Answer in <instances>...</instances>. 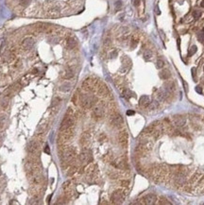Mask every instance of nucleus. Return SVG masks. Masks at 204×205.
Here are the masks:
<instances>
[{
	"instance_id": "f257e3e1",
	"label": "nucleus",
	"mask_w": 204,
	"mask_h": 205,
	"mask_svg": "<svg viewBox=\"0 0 204 205\" xmlns=\"http://www.w3.org/2000/svg\"><path fill=\"white\" fill-rule=\"evenodd\" d=\"M61 154H62V162L63 165L68 166L75 159L76 155V149L73 146H68V147H63L61 148Z\"/></svg>"
},
{
	"instance_id": "f03ea898",
	"label": "nucleus",
	"mask_w": 204,
	"mask_h": 205,
	"mask_svg": "<svg viewBox=\"0 0 204 205\" xmlns=\"http://www.w3.org/2000/svg\"><path fill=\"white\" fill-rule=\"evenodd\" d=\"M75 122V118H74V111L72 110V108H68V110L66 111L64 118L62 121V124L60 127V130H64L66 129H69L71 127H73Z\"/></svg>"
},
{
	"instance_id": "7ed1b4c3",
	"label": "nucleus",
	"mask_w": 204,
	"mask_h": 205,
	"mask_svg": "<svg viewBox=\"0 0 204 205\" xmlns=\"http://www.w3.org/2000/svg\"><path fill=\"white\" fill-rule=\"evenodd\" d=\"M80 105L85 109H90L94 107L97 102V98L94 95H81L79 98Z\"/></svg>"
},
{
	"instance_id": "20e7f679",
	"label": "nucleus",
	"mask_w": 204,
	"mask_h": 205,
	"mask_svg": "<svg viewBox=\"0 0 204 205\" xmlns=\"http://www.w3.org/2000/svg\"><path fill=\"white\" fill-rule=\"evenodd\" d=\"M74 133H75V129H73V127L69 128V129H66L64 130H62L60 135H59V138H58V143L60 146H63L64 144L70 141L71 138L74 136Z\"/></svg>"
},
{
	"instance_id": "39448f33",
	"label": "nucleus",
	"mask_w": 204,
	"mask_h": 205,
	"mask_svg": "<svg viewBox=\"0 0 204 205\" xmlns=\"http://www.w3.org/2000/svg\"><path fill=\"white\" fill-rule=\"evenodd\" d=\"M98 80L93 78H88L86 79L82 83V89L85 90L86 92H95L96 87L98 85Z\"/></svg>"
},
{
	"instance_id": "423d86ee",
	"label": "nucleus",
	"mask_w": 204,
	"mask_h": 205,
	"mask_svg": "<svg viewBox=\"0 0 204 205\" xmlns=\"http://www.w3.org/2000/svg\"><path fill=\"white\" fill-rule=\"evenodd\" d=\"M126 198V193L124 190L122 189H118L115 190L112 194H111V199L112 201V203L114 204H120L124 201Z\"/></svg>"
},
{
	"instance_id": "0eeeda50",
	"label": "nucleus",
	"mask_w": 204,
	"mask_h": 205,
	"mask_svg": "<svg viewBox=\"0 0 204 205\" xmlns=\"http://www.w3.org/2000/svg\"><path fill=\"white\" fill-rule=\"evenodd\" d=\"M110 123L111 125V127H113V128H120V127H122V125H123L124 120H123L122 115L120 113L116 112V113L111 114L110 119Z\"/></svg>"
},
{
	"instance_id": "6e6552de",
	"label": "nucleus",
	"mask_w": 204,
	"mask_h": 205,
	"mask_svg": "<svg viewBox=\"0 0 204 205\" xmlns=\"http://www.w3.org/2000/svg\"><path fill=\"white\" fill-rule=\"evenodd\" d=\"M39 148H40V145H39L38 141H36V140H31L28 144V146H27L28 152L31 155H34V156L36 155V153H38Z\"/></svg>"
},
{
	"instance_id": "1a4fd4ad",
	"label": "nucleus",
	"mask_w": 204,
	"mask_h": 205,
	"mask_svg": "<svg viewBox=\"0 0 204 205\" xmlns=\"http://www.w3.org/2000/svg\"><path fill=\"white\" fill-rule=\"evenodd\" d=\"M117 140H118V144L123 147L125 148L126 146H128V132L126 130H121L118 135H117Z\"/></svg>"
},
{
	"instance_id": "9d476101",
	"label": "nucleus",
	"mask_w": 204,
	"mask_h": 205,
	"mask_svg": "<svg viewBox=\"0 0 204 205\" xmlns=\"http://www.w3.org/2000/svg\"><path fill=\"white\" fill-rule=\"evenodd\" d=\"M171 120H172L173 126L178 127V128H180V127H183L184 125H185V123H186V119H185V117H184V116H182V115H180V114H176V115L172 116Z\"/></svg>"
},
{
	"instance_id": "9b49d317",
	"label": "nucleus",
	"mask_w": 204,
	"mask_h": 205,
	"mask_svg": "<svg viewBox=\"0 0 204 205\" xmlns=\"http://www.w3.org/2000/svg\"><path fill=\"white\" fill-rule=\"evenodd\" d=\"M34 39L32 38V37H27V38H25L23 41H22V43H21V47L22 49L24 50V51H28V50H29V49H31L33 47V46H34Z\"/></svg>"
},
{
	"instance_id": "f8f14e48",
	"label": "nucleus",
	"mask_w": 204,
	"mask_h": 205,
	"mask_svg": "<svg viewBox=\"0 0 204 205\" xmlns=\"http://www.w3.org/2000/svg\"><path fill=\"white\" fill-rule=\"evenodd\" d=\"M29 182L33 186L34 185H40L43 182V175L41 174V172L33 174V175L29 177Z\"/></svg>"
},
{
	"instance_id": "ddd939ff",
	"label": "nucleus",
	"mask_w": 204,
	"mask_h": 205,
	"mask_svg": "<svg viewBox=\"0 0 204 205\" xmlns=\"http://www.w3.org/2000/svg\"><path fill=\"white\" fill-rule=\"evenodd\" d=\"M79 162L83 164H89L91 161H92V155H91V152L88 151V150H85V151H82L79 156Z\"/></svg>"
},
{
	"instance_id": "4468645a",
	"label": "nucleus",
	"mask_w": 204,
	"mask_h": 205,
	"mask_svg": "<svg viewBox=\"0 0 204 205\" xmlns=\"http://www.w3.org/2000/svg\"><path fill=\"white\" fill-rule=\"evenodd\" d=\"M95 92L100 96H107V95H109V89H108V87L106 86V84H104V83H102L100 81L98 82V85L96 87Z\"/></svg>"
},
{
	"instance_id": "2eb2a0df",
	"label": "nucleus",
	"mask_w": 204,
	"mask_h": 205,
	"mask_svg": "<svg viewBox=\"0 0 204 205\" xmlns=\"http://www.w3.org/2000/svg\"><path fill=\"white\" fill-rule=\"evenodd\" d=\"M92 114H93V116H94L95 119H101V118H103V116L105 115V110H104L103 106L99 105V106L94 107Z\"/></svg>"
},
{
	"instance_id": "dca6fc26",
	"label": "nucleus",
	"mask_w": 204,
	"mask_h": 205,
	"mask_svg": "<svg viewBox=\"0 0 204 205\" xmlns=\"http://www.w3.org/2000/svg\"><path fill=\"white\" fill-rule=\"evenodd\" d=\"M96 172V165L94 164H91L87 166V168L85 169V173H86V177L89 179H94V175Z\"/></svg>"
},
{
	"instance_id": "f3484780",
	"label": "nucleus",
	"mask_w": 204,
	"mask_h": 205,
	"mask_svg": "<svg viewBox=\"0 0 204 205\" xmlns=\"http://www.w3.org/2000/svg\"><path fill=\"white\" fill-rule=\"evenodd\" d=\"M143 200L144 201L142 203H144V204H148V205L155 204L156 201H157V197L154 194H148L146 197H144Z\"/></svg>"
},
{
	"instance_id": "a211bd4d",
	"label": "nucleus",
	"mask_w": 204,
	"mask_h": 205,
	"mask_svg": "<svg viewBox=\"0 0 204 205\" xmlns=\"http://www.w3.org/2000/svg\"><path fill=\"white\" fill-rule=\"evenodd\" d=\"M116 168H118V169H122V170H124L127 168V166H128V164H127V162H126L125 159H123V158H120V159H118V160H116L115 162H113V164H112Z\"/></svg>"
},
{
	"instance_id": "6ab92c4d",
	"label": "nucleus",
	"mask_w": 204,
	"mask_h": 205,
	"mask_svg": "<svg viewBox=\"0 0 204 205\" xmlns=\"http://www.w3.org/2000/svg\"><path fill=\"white\" fill-rule=\"evenodd\" d=\"M90 140H91V134L88 131H85V132H83L81 134V136H80V144L83 146H87L90 143Z\"/></svg>"
},
{
	"instance_id": "aec40b11",
	"label": "nucleus",
	"mask_w": 204,
	"mask_h": 205,
	"mask_svg": "<svg viewBox=\"0 0 204 205\" xmlns=\"http://www.w3.org/2000/svg\"><path fill=\"white\" fill-rule=\"evenodd\" d=\"M164 89L170 94V93H173L175 90H176V85H175V82L172 81V80H167V82L164 83Z\"/></svg>"
},
{
	"instance_id": "412c9836",
	"label": "nucleus",
	"mask_w": 204,
	"mask_h": 205,
	"mask_svg": "<svg viewBox=\"0 0 204 205\" xmlns=\"http://www.w3.org/2000/svg\"><path fill=\"white\" fill-rule=\"evenodd\" d=\"M139 105L143 108H146L147 106L150 105V99L147 95H142L140 100H139Z\"/></svg>"
},
{
	"instance_id": "4be33fe9",
	"label": "nucleus",
	"mask_w": 204,
	"mask_h": 205,
	"mask_svg": "<svg viewBox=\"0 0 204 205\" xmlns=\"http://www.w3.org/2000/svg\"><path fill=\"white\" fill-rule=\"evenodd\" d=\"M77 40L74 38V37H70L67 39L66 41V47L68 49H74V48L77 47Z\"/></svg>"
},
{
	"instance_id": "5701e85b",
	"label": "nucleus",
	"mask_w": 204,
	"mask_h": 205,
	"mask_svg": "<svg viewBox=\"0 0 204 205\" xmlns=\"http://www.w3.org/2000/svg\"><path fill=\"white\" fill-rule=\"evenodd\" d=\"M168 94H169V93H168V92L163 88V89H160V90L158 91L157 96H158V98H159V100L163 101V100H165V99L167 98Z\"/></svg>"
},
{
	"instance_id": "b1692460",
	"label": "nucleus",
	"mask_w": 204,
	"mask_h": 205,
	"mask_svg": "<svg viewBox=\"0 0 204 205\" xmlns=\"http://www.w3.org/2000/svg\"><path fill=\"white\" fill-rule=\"evenodd\" d=\"M159 77L161 79H163V80H167V79H170L171 77V73L169 70L167 69H164V70H162L160 73H159Z\"/></svg>"
},
{
	"instance_id": "393cba45",
	"label": "nucleus",
	"mask_w": 204,
	"mask_h": 205,
	"mask_svg": "<svg viewBox=\"0 0 204 205\" xmlns=\"http://www.w3.org/2000/svg\"><path fill=\"white\" fill-rule=\"evenodd\" d=\"M47 129V123H41L40 125H38L37 127V129H36V133L38 135H41V134H44Z\"/></svg>"
},
{
	"instance_id": "a878e982",
	"label": "nucleus",
	"mask_w": 204,
	"mask_h": 205,
	"mask_svg": "<svg viewBox=\"0 0 204 205\" xmlns=\"http://www.w3.org/2000/svg\"><path fill=\"white\" fill-rule=\"evenodd\" d=\"M63 79H72V78L74 77V72H73V70L70 69V68H67V69L63 72Z\"/></svg>"
},
{
	"instance_id": "bb28decb",
	"label": "nucleus",
	"mask_w": 204,
	"mask_h": 205,
	"mask_svg": "<svg viewBox=\"0 0 204 205\" xmlns=\"http://www.w3.org/2000/svg\"><path fill=\"white\" fill-rule=\"evenodd\" d=\"M10 98H11V96L5 95V97H4L3 100L1 101V107H2L4 110H6V109L8 108V106H9V104H10Z\"/></svg>"
},
{
	"instance_id": "cd10ccee",
	"label": "nucleus",
	"mask_w": 204,
	"mask_h": 205,
	"mask_svg": "<svg viewBox=\"0 0 204 205\" xmlns=\"http://www.w3.org/2000/svg\"><path fill=\"white\" fill-rule=\"evenodd\" d=\"M138 42H139V39L136 35L132 36L131 39H130V47L131 48H135L138 45Z\"/></svg>"
},
{
	"instance_id": "c85d7f7f",
	"label": "nucleus",
	"mask_w": 204,
	"mask_h": 205,
	"mask_svg": "<svg viewBox=\"0 0 204 205\" xmlns=\"http://www.w3.org/2000/svg\"><path fill=\"white\" fill-rule=\"evenodd\" d=\"M123 96H124L125 98H127V99H129V98H131V97H133V96H135V95H134V93L131 92L130 90L125 89V90L123 91Z\"/></svg>"
},
{
	"instance_id": "c756f323",
	"label": "nucleus",
	"mask_w": 204,
	"mask_h": 205,
	"mask_svg": "<svg viewBox=\"0 0 204 205\" xmlns=\"http://www.w3.org/2000/svg\"><path fill=\"white\" fill-rule=\"evenodd\" d=\"M70 89H71V84H70L69 82L63 83V85L61 86V88H60V90L63 91V92H68Z\"/></svg>"
},
{
	"instance_id": "7c9ffc66",
	"label": "nucleus",
	"mask_w": 204,
	"mask_h": 205,
	"mask_svg": "<svg viewBox=\"0 0 204 205\" xmlns=\"http://www.w3.org/2000/svg\"><path fill=\"white\" fill-rule=\"evenodd\" d=\"M152 56H153V54H152V52H151L150 50H146V51L144 53V59H145V61H149V60H151V59H152Z\"/></svg>"
},
{
	"instance_id": "2f4dec72",
	"label": "nucleus",
	"mask_w": 204,
	"mask_h": 205,
	"mask_svg": "<svg viewBox=\"0 0 204 205\" xmlns=\"http://www.w3.org/2000/svg\"><path fill=\"white\" fill-rule=\"evenodd\" d=\"M159 204H163V205H169L171 204L170 201H168V199L165 198V197H161L159 199Z\"/></svg>"
},
{
	"instance_id": "473e14b6",
	"label": "nucleus",
	"mask_w": 204,
	"mask_h": 205,
	"mask_svg": "<svg viewBox=\"0 0 204 205\" xmlns=\"http://www.w3.org/2000/svg\"><path fill=\"white\" fill-rule=\"evenodd\" d=\"M79 98H80V95L76 93L75 95H73V97H72V102H73L75 105H77L78 102H79Z\"/></svg>"
},
{
	"instance_id": "72a5a7b5",
	"label": "nucleus",
	"mask_w": 204,
	"mask_h": 205,
	"mask_svg": "<svg viewBox=\"0 0 204 205\" xmlns=\"http://www.w3.org/2000/svg\"><path fill=\"white\" fill-rule=\"evenodd\" d=\"M77 166H75V165H73V166H71L70 168H69V171L67 172V175L68 176H72L74 173H76V171H77Z\"/></svg>"
},
{
	"instance_id": "f704fd0d",
	"label": "nucleus",
	"mask_w": 204,
	"mask_h": 205,
	"mask_svg": "<svg viewBox=\"0 0 204 205\" xmlns=\"http://www.w3.org/2000/svg\"><path fill=\"white\" fill-rule=\"evenodd\" d=\"M120 185L122 187H124V188H127L129 185V182L127 181V180H122V181H120Z\"/></svg>"
},
{
	"instance_id": "c9c22d12",
	"label": "nucleus",
	"mask_w": 204,
	"mask_h": 205,
	"mask_svg": "<svg viewBox=\"0 0 204 205\" xmlns=\"http://www.w3.org/2000/svg\"><path fill=\"white\" fill-rule=\"evenodd\" d=\"M197 50H198V48L196 46H192L190 49H189V56H192V55H194L196 52H197Z\"/></svg>"
},
{
	"instance_id": "e433bc0d",
	"label": "nucleus",
	"mask_w": 204,
	"mask_h": 205,
	"mask_svg": "<svg viewBox=\"0 0 204 205\" xmlns=\"http://www.w3.org/2000/svg\"><path fill=\"white\" fill-rule=\"evenodd\" d=\"M6 124V116H2L0 118V129H3Z\"/></svg>"
},
{
	"instance_id": "4c0bfd02",
	"label": "nucleus",
	"mask_w": 204,
	"mask_h": 205,
	"mask_svg": "<svg viewBox=\"0 0 204 205\" xmlns=\"http://www.w3.org/2000/svg\"><path fill=\"white\" fill-rule=\"evenodd\" d=\"M198 41H199V42L204 43V29H203V32L198 33Z\"/></svg>"
},
{
	"instance_id": "58836bf2",
	"label": "nucleus",
	"mask_w": 204,
	"mask_h": 205,
	"mask_svg": "<svg viewBox=\"0 0 204 205\" xmlns=\"http://www.w3.org/2000/svg\"><path fill=\"white\" fill-rule=\"evenodd\" d=\"M201 15V12H199V11H195L194 12H193V16H194V18L195 19H198L199 17Z\"/></svg>"
},
{
	"instance_id": "ea45409f",
	"label": "nucleus",
	"mask_w": 204,
	"mask_h": 205,
	"mask_svg": "<svg viewBox=\"0 0 204 205\" xmlns=\"http://www.w3.org/2000/svg\"><path fill=\"white\" fill-rule=\"evenodd\" d=\"M164 66V62L163 61V60H158L157 61V67L158 68H163Z\"/></svg>"
},
{
	"instance_id": "a19ab883",
	"label": "nucleus",
	"mask_w": 204,
	"mask_h": 205,
	"mask_svg": "<svg viewBox=\"0 0 204 205\" xmlns=\"http://www.w3.org/2000/svg\"><path fill=\"white\" fill-rule=\"evenodd\" d=\"M61 101V98L60 97H56V98H54V100H53V103H52V107H54V106H56L57 104H59V102Z\"/></svg>"
},
{
	"instance_id": "79ce46f5",
	"label": "nucleus",
	"mask_w": 204,
	"mask_h": 205,
	"mask_svg": "<svg viewBox=\"0 0 204 205\" xmlns=\"http://www.w3.org/2000/svg\"><path fill=\"white\" fill-rule=\"evenodd\" d=\"M29 3V0H20V4H21V5L27 6Z\"/></svg>"
},
{
	"instance_id": "37998d69",
	"label": "nucleus",
	"mask_w": 204,
	"mask_h": 205,
	"mask_svg": "<svg viewBox=\"0 0 204 205\" xmlns=\"http://www.w3.org/2000/svg\"><path fill=\"white\" fill-rule=\"evenodd\" d=\"M44 152H46L47 154H50V150H49V146H48V145L46 146V147H45V149H44Z\"/></svg>"
},
{
	"instance_id": "c03bdc74",
	"label": "nucleus",
	"mask_w": 204,
	"mask_h": 205,
	"mask_svg": "<svg viewBox=\"0 0 204 205\" xmlns=\"http://www.w3.org/2000/svg\"><path fill=\"white\" fill-rule=\"evenodd\" d=\"M121 6H122V2H121V1H117V2L115 3V7H116V9H119Z\"/></svg>"
},
{
	"instance_id": "a18cd8bd",
	"label": "nucleus",
	"mask_w": 204,
	"mask_h": 205,
	"mask_svg": "<svg viewBox=\"0 0 204 205\" xmlns=\"http://www.w3.org/2000/svg\"><path fill=\"white\" fill-rule=\"evenodd\" d=\"M196 91H197L198 94H202V89H201V87H199V86H197V87H196Z\"/></svg>"
},
{
	"instance_id": "49530a36",
	"label": "nucleus",
	"mask_w": 204,
	"mask_h": 205,
	"mask_svg": "<svg viewBox=\"0 0 204 205\" xmlns=\"http://www.w3.org/2000/svg\"><path fill=\"white\" fill-rule=\"evenodd\" d=\"M141 3V0H133V4L134 6H139Z\"/></svg>"
},
{
	"instance_id": "de8ad7c7",
	"label": "nucleus",
	"mask_w": 204,
	"mask_h": 205,
	"mask_svg": "<svg viewBox=\"0 0 204 205\" xmlns=\"http://www.w3.org/2000/svg\"><path fill=\"white\" fill-rule=\"evenodd\" d=\"M183 84H184V90H185V92L187 93V92H188V85H187V83H186L184 80H183Z\"/></svg>"
},
{
	"instance_id": "09e8293b",
	"label": "nucleus",
	"mask_w": 204,
	"mask_h": 205,
	"mask_svg": "<svg viewBox=\"0 0 204 205\" xmlns=\"http://www.w3.org/2000/svg\"><path fill=\"white\" fill-rule=\"evenodd\" d=\"M192 75H193V78L196 79V69L195 68H192Z\"/></svg>"
},
{
	"instance_id": "8fccbe9b",
	"label": "nucleus",
	"mask_w": 204,
	"mask_h": 205,
	"mask_svg": "<svg viewBox=\"0 0 204 205\" xmlns=\"http://www.w3.org/2000/svg\"><path fill=\"white\" fill-rule=\"evenodd\" d=\"M127 114H128V115H133V114H134V111H127Z\"/></svg>"
},
{
	"instance_id": "3c124183",
	"label": "nucleus",
	"mask_w": 204,
	"mask_h": 205,
	"mask_svg": "<svg viewBox=\"0 0 204 205\" xmlns=\"http://www.w3.org/2000/svg\"><path fill=\"white\" fill-rule=\"evenodd\" d=\"M155 11H156V13H157V14H161V11L159 10V8H158V7L155 8Z\"/></svg>"
},
{
	"instance_id": "603ef678",
	"label": "nucleus",
	"mask_w": 204,
	"mask_h": 205,
	"mask_svg": "<svg viewBox=\"0 0 204 205\" xmlns=\"http://www.w3.org/2000/svg\"><path fill=\"white\" fill-rule=\"evenodd\" d=\"M200 6H201L202 8H204V0H202V1H201V3H200Z\"/></svg>"
}]
</instances>
